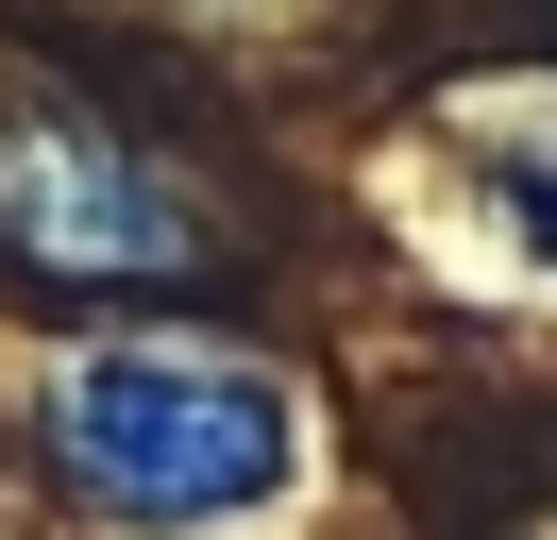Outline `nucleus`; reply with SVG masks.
Masks as SVG:
<instances>
[{
  "mask_svg": "<svg viewBox=\"0 0 557 540\" xmlns=\"http://www.w3.org/2000/svg\"><path fill=\"white\" fill-rule=\"evenodd\" d=\"M35 456L69 472L102 524L136 540H203L305 490V389L237 338H69L35 371Z\"/></svg>",
  "mask_w": 557,
  "mask_h": 540,
  "instance_id": "f257e3e1",
  "label": "nucleus"
},
{
  "mask_svg": "<svg viewBox=\"0 0 557 540\" xmlns=\"http://www.w3.org/2000/svg\"><path fill=\"white\" fill-rule=\"evenodd\" d=\"M0 236L35 254L51 287H170V270L203 254L186 186L119 119H85L69 85H0Z\"/></svg>",
  "mask_w": 557,
  "mask_h": 540,
  "instance_id": "f03ea898",
  "label": "nucleus"
}]
</instances>
